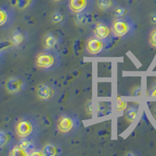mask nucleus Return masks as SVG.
Segmentation results:
<instances>
[{
	"mask_svg": "<svg viewBox=\"0 0 156 156\" xmlns=\"http://www.w3.org/2000/svg\"><path fill=\"white\" fill-rule=\"evenodd\" d=\"M40 126L35 117L30 115H24L18 121L15 126L16 135L22 140H32L39 133Z\"/></svg>",
	"mask_w": 156,
	"mask_h": 156,
	"instance_id": "1",
	"label": "nucleus"
},
{
	"mask_svg": "<svg viewBox=\"0 0 156 156\" xmlns=\"http://www.w3.org/2000/svg\"><path fill=\"white\" fill-rule=\"evenodd\" d=\"M8 135L4 131H0V146L5 145L8 141Z\"/></svg>",
	"mask_w": 156,
	"mask_h": 156,
	"instance_id": "20",
	"label": "nucleus"
},
{
	"mask_svg": "<svg viewBox=\"0 0 156 156\" xmlns=\"http://www.w3.org/2000/svg\"><path fill=\"white\" fill-rule=\"evenodd\" d=\"M14 18L13 11L9 6L1 5L0 6V27H9L12 24Z\"/></svg>",
	"mask_w": 156,
	"mask_h": 156,
	"instance_id": "7",
	"label": "nucleus"
},
{
	"mask_svg": "<svg viewBox=\"0 0 156 156\" xmlns=\"http://www.w3.org/2000/svg\"><path fill=\"white\" fill-rule=\"evenodd\" d=\"M58 148H57V146L54 145L52 144H47L46 146H44V147L43 148L42 151L44 155L46 156H55L58 154Z\"/></svg>",
	"mask_w": 156,
	"mask_h": 156,
	"instance_id": "14",
	"label": "nucleus"
},
{
	"mask_svg": "<svg viewBox=\"0 0 156 156\" xmlns=\"http://www.w3.org/2000/svg\"><path fill=\"white\" fill-rule=\"evenodd\" d=\"M149 42L152 46L156 47V29L153 30L149 36Z\"/></svg>",
	"mask_w": 156,
	"mask_h": 156,
	"instance_id": "21",
	"label": "nucleus"
},
{
	"mask_svg": "<svg viewBox=\"0 0 156 156\" xmlns=\"http://www.w3.org/2000/svg\"><path fill=\"white\" fill-rule=\"evenodd\" d=\"M126 13H127V9H126V8L122 7V6H118V7L115 8L114 15H115V16H116V17L126 16Z\"/></svg>",
	"mask_w": 156,
	"mask_h": 156,
	"instance_id": "18",
	"label": "nucleus"
},
{
	"mask_svg": "<svg viewBox=\"0 0 156 156\" xmlns=\"http://www.w3.org/2000/svg\"><path fill=\"white\" fill-rule=\"evenodd\" d=\"M152 113H153V115H154V117L156 119V107L154 108V110H153Z\"/></svg>",
	"mask_w": 156,
	"mask_h": 156,
	"instance_id": "27",
	"label": "nucleus"
},
{
	"mask_svg": "<svg viewBox=\"0 0 156 156\" xmlns=\"http://www.w3.org/2000/svg\"><path fill=\"white\" fill-rule=\"evenodd\" d=\"M10 155L12 156H27L29 155L28 151H26L21 146H16L11 150Z\"/></svg>",
	"mask_w": 156,
	"mask_h": 156,
	"instance_id": "16",
	"label": "nucleus"
},
{
	"mask_svg": "<svg viewBox=\"0 0 156 156\" xmlns=\"http://www.w3.org/2000/svg\"><path fill=\"white\" fill-rule=\"evenodd\" d=\"M56 127L58 131L63 134H71L79 129L80 121L76 114H64L57 120Z\"/></svg>",
	"mask_w": 156,
	"mask_h": 156,
	"instance_id": "3",
	"label": "nucleus"
},
{
	"mask_svg": "<svg viewBox=\"0 0 156 156\" xmlns=\"http://www.w3.org/2000/svg\"><path fill=\"white\" fill-rule=\"evenodd\" d=\"M98 6L104 11H109L116 7V0H98Z\"/></svg>",
	"mask_w": 156,
	"mask_h": 156,
	"instance_id": "11",
	"label": "nucleus"
},
{
	"mask_svg": "<svg viewBox=\"0 0 156 156\" xmlns=\"http://www.w3.org/2000/svg\"><path fill=\"white\" fill-rule=\"evenodd\" d=\"M55 94L53 89L47 84H40L37 88V95L41 100L46 101L52 98Z\"/></svg>",
	"mask_w": 156,
	"mask_h": 156,
	"instance_id": "10",
	"label": "nucleus"
},
{
	"mask_svg": "<svg viewBox=\"0 0 156 156\" xmlns=\"http://www.w3.org/2000/svg\"><path fill=\"white\" fill-rule=\"evenodd\" d=\"M94 5V0H68V8L76 15L87 14Z\"/></svg>",
	"mask_w": 156,
	"mask_h": 156,
	"instance_id": "5",
	"label": "nucleus"
},
{
	"mask_svg": "<svg viewBox=\"0 0 156 156\" xmlns=\"http://www.w3.org/2000/svg\"><path fill=\"white\" fill-rule=\"evenodd\" d=\"M126 105H127V103L125 101H122V100H118V102H117V110L118 111H122L126 108Z\"/></svg>",
	"mask_w": 156,
	"mask_h": 156,
	"instance_id": "22",
	"label": "nucleus"
},
{
	"mask_svg": "<svg viewBox=\"0 0 156 156\" xmlns=\"http://www.w3.org/2000/svg\"><path fill=\"white\" fill-rule=\"evenodd\" d=\"M29 155H44V154H43V151L42 150H38V149H33L31 151H30V154Z\"/></svg>",
	"mask_w": 156,
	"mask_h": 156,
	"instance_id": "23",
	"label": "nucleus"
},
{
	"mask_svg": "<svg viewBox=\"0 0 156 156\" xmlns=\"http://www.w3.org/2000/svg\"><path fill=\"white\" fill-rule=\"evenodd\" d=\"M149 95L152 96V97H156V87L149 91Z\"/></svg>",
	"mask_w": 156,
	"mask_h": 156,
	"instance_id": "24",
	"label": "nucleus"
},
{
	"mask_svg": "<svg viewBox=\"0 0 156 156\" xmlns=\"http://www.w3.org/2000/svg\"><path fill=\"white\" fill-rule=\"evenodd\" d=\"M113 34L112 28L107 23L101 22V23H98L94 26V37H98V39L104 41V42L108 41V39L110 38V37H111V34Z\"/></svg>",
	"mask_w": 156,
	"mask_h": 156,
	"instance_id": "6",
	"label": "nucleus"
},
{
	"mask_svg": "<svg viewBox=\"0 0 156 156\" xmlns=\"http://www.w3.org/2000/svg\"><path fill=\"white\" fill-rule=\"evenodd\" d=\"M112 33L115 37L126 38L133 34L134 23L130 18L122 16L117 17L112 23Z\"/></svg>",
	"mask_w": 156,
	"mask_h": 156,
	"instance_id": "4",
	"label": "nucleus"
},
{
	"mask_svg": "<svg viewBox=\"0 0 156 156\" xmlns=\"http://www.w3.org/2000/svg\"><path fill=\"white\" fill-rule=\"evenodd\" d=\"M23 36L22 35L21 32L20 31V30H16V31L14 32V34H13V35H12V43L14 44H16V45H17V44H20V43L23 41Z\"/></svg>",
	"mask_w": 156,
	"mask_h": 156,
	"instance_id": "17",
	"label": "nucleus"
},
{
	"mask_svg": "<svg viewBox=\"0 0 156 156\" xmlns=\"http://www.w3.org/2000/svg\"><path fill=\"white\" fill-rule=\"evenodd\" d=\"M56 44L57 39L53 34H48L44 37V41H43V44H44V48H46V49H52V48H55Z\"/></svg>",
	"mask_w": 156,
	"mask_h": 156,
	"instance_id": "13",
	"label": "nucleus"
},
{
	"mask_svg": "<svg viewBox=\"0 0 156 156\" xmlns=\"http://www.w3.org/2000/svg\"><path fill=\"white\" fill-rule=\"evenodd\" d=\"M137 111H138V108L134 105H132L129 108H128L126 112V119L129 122L134 121V119H136V114H137Z\"/></svg>",
	"mask_w": 156,
	"mask_h": 156,
	"instance_id": "15",
	"label": "nucleus"
},
{
	"mask_svg": "<svg viewBox=\"0 0 156 156\" xmlns=\"http://www.w3.org/2000/svg\"><path fill=\"white\" fill-rule=\"evenodd\" d=\"M53 1L55 2H63L64 0H53Z\"/></svg>",
	"mask_w": 156,
	"mask_h": 156,
	"instance_id": "28",
	"label": "nucleus"
},
{
	"mask_svg": "<svg viewBox=\"0 0 156 156\" xmlns=\"http://www.w3.org/2000/svg\"><path fill=\"white\" fill-rule=\"evenodd\" d=\"M151 22L153 23H156V15L152 16V17H151Z\"/></svg>",
	"mask_w": 156,
	"mask_h": 156,
	"instance_id": "25",
	"label": "nucleus"
},
{
	"mask_svg": "<svg viewBox=\"0 0 156 156\" xmlns=\"http://www.w3.org/2000/svg\"><path fill=\"white\" fill-rule=\"evenodd\" d=\"M5 43H3V42L0 43V51H1V50L4 48V46H5Z\"/></svg>",
	"mask_w": 156,
	"mask_h": 156,
	"instance_id": "26",
	"label": "nucleus"
},
{
	"mask_svg": "<svg viewBox=\"0 0 156 156\" xmlns=\"http://www.w3.org/2000/svg\"><path fill=\"white\" fill-rule=\"evenodd\" d=\"M25 87V83L23 80L20 77H12L7 80L5 83L6 90L9 93L16 94L20 92Z\"/></svg>",
	"mask_w": 156,
	"mask_h": 156,
	"instance_id": "9",
	"label": "nucleus"
},
{
	"mask_svg": "<svg viewBox=\"0 0 156 156\" xmlns=\"http://www.w3.org/2000/svg\"><path fill=\"white\" fill-rule=\"evenodd\" d=\"M16 7L20 10H28L34 5L36 0H15Z\"/></svg>",
	"mask_w": 156,
	"mask_h": 156,
	"instance_id": "12",
	"label": "nucleus"
},
{
	"mask_svg": "<svg viewBox=\"0 0 156 156\" xmlns=\"http://www.w3.org/2000/svg\"><path fill=\"white\" fill-rule=\"evenodd\" d=\"M60 55L58 51L52 49H46L37 54L35 58L36 66L39 69L45 71L55 70L60 65Z\"/></svg>",
	"mask_w": 156,
	"mask_h": 156,
	"instance_id": "2",
	"label": "nucleus"
},
{
	"mask_svg": "<svg viewBox=\"0 0 156 156\" xmlns=\"http://www.w3.org/2000/svg\"><path fill=\"white\" fill-rule=\"evenodd\" d=\"M104 41L96 37H93L87 41L86 44V49L90 55H98L100 54L104 49Z\"/></svg>",
	"mask_w": 156,
	"mask_h": 156,
	"instance_id": "8",
	"label": "nucleus"
},
{
	"mask_svg": "<svg viewBox=\"0 0 156 156\" xmlns=\"http://www.w3.org/2000/svg\"><path fill=\"white\" fill-rule=\"evenodd\" d=\"M51 20H52V22L55 23H59L63 20V15L61 13V12H55L53 15H52V17H51Z\"/></svg>",
	"mask_w": 156,
	"mask_h": 156,
	"instance_id": "19",
	"label": "nucleus"
}]
</instances>
